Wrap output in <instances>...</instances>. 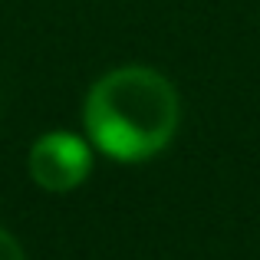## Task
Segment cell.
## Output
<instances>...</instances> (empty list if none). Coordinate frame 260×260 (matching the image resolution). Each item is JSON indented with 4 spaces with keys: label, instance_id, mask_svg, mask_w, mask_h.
<instances>
[{
    "label": "cell",
    "instance_id": "6da1fadb",
    "mask_svg": "<svg viewBox=\"0 0 260 260\" xmlns=\"http://www.w3.org/2000/svg\"><path fill=\"white\" fill-rule=\"evenodd\" d=\"M83 125L99 155L119 165H142L168 152V145L178 139L181 95L155 66H115L89 86Z\"/></svg>",
    "mask_w": 260,
    "mask_h": 260
},
{
    "label": "cell",
    "instance_id": "7a4b0ae2",
    "mask_svg": "<svg viewBox=\"0 0 260 260\" xmlns=\"http://www.w3.org/2000/svg\"><path fill=\"white\" fill-rule=\"evenodd\" d=\"M92 161H95V148L86 135L53 128V132H43L30 145L26 172H30L37 188L53 191V194H66L92 175Z\"/></svg>",
    "mask_w": 260,
    "mask_h": 260
},
{
    "label": "cell",
    "instance_id": "3957f363",
    "mask_svg": "<svg viewBox=\"0 0 260 260\" xmlns=\"http://www.w3.org/2000/svg\"><path fill=\"white\" fill-rule=\"evenodd\" d=\"M0 260H26L23 247H20V241L10 234L7 228H0Z\"/></svg>",
    "mask_w": 260,
    "mask_h": 260
}]
</instances>
